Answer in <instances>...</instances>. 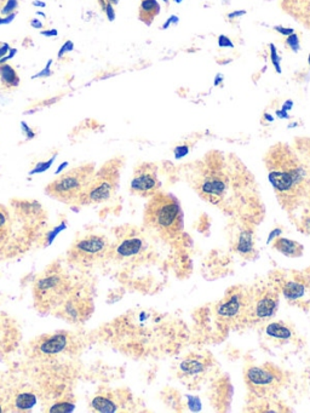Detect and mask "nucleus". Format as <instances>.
<instances>
[{
	"label": "nucleus",
	"instance_id": "14",
	"mask_svg": "<svg viewBox=\"0 0 310 413\" xmlns=\"http://www.w3.org/2000/svg\"><path fill=\"white\" fill-rule=\"evenodd\" d=\"M274 249L278 250L279 252H282L287 257L294 258L302 256L304 247L299 242L286 239V237H279L274 242Z\"/></svg>",
	"mask_w": 310,
	"mask_h": 413
},
{
	"label": "nucleus",
	"instance_id": "2",
	"mask_svg": "<svg viewBox=\"0 0 310 413\" xmlns=\"http://www.w3.org/2000/svg\"><path fill=\"white\" fill-rule=\"evenodd\" d=\"M265 170L279 204L294 213L310 205V168L294 148L277 144L265 153Z\"/></svg>",
	"mask_w": 310,
	"mask_h": 413
},
{
	"label": "nucleus",
	"instance_id": "38",
	"mask_svg": "<svg viewBox=\"0 0 310 413\" xmlns=\"http://www.w3.org/2000/svg\"><path fill=\"white\" fill-rule=\"evenodd\" d=\"M176 3H181V1H182V0H175Z\"/></svg>",
	"mask_w": 310,
	"mask_h": 413
},
{
	"label": "nucleus",
	"instance_id": "20",
	"mask_svg": "<svg viewBox=\"0 0 310 413\" xmlns=\"http://www.w3.org/2000/svg\"><path fill=\"white\" fill-rule=\"evenodd\" d=\"M267 335L273 338H280V340H289L291 337L290 328H286L282 323H270L267 328Z\"/></svg>",
	"mask_w": 310,
	"mask_h": 413
},
{
	"label": "nucleus",
	"instance_id": "8",
	"mask_svg": "<svg viewBox=\"0 0 310 413\" xmlns=\"http://www.w3.org/2000/svg\"><path fill=\"white\" fill-rule=\"evenodd\" d=\"M282 378L284 377L278 368H269L268 366L250 368L245 375L246 383L249 388L261 397L269 395L280 388Z\"/></svg>",
	"mask_w": 310,
	"mask_h": 413
},
{
	"label": "nucleus",
	"instance_id": "23",
	"mask_svg": "<svg viewBox=\"0 0 310 413\" xmlns=\"http://www.w3.org/2000/svg\"><path fill=\"white\" fill-rule=\"evenodd\" d=\"M252 245V234H251V232H249V230L241 232L239 242H237V250L240 251V254H249V252H251Z\"/></svg>",
	"mask_w": 310,
	"mask_h": 413
},
{
	"label": "nucleus",
	"instance_id": "6",
	"mask_svg": "<svg viewBox=\"0 0 310 413\" xmlns=\"http://www.w3.org/2000/svg\"><path fill=\"white\" fill-rule=\"evenodd\" d=\"M70 290V279L65 273L60 270L46 272L34 287L38 308L43 311H53L55 308L61 307Z\"/></svg>",
	"mask_w": 310,
	"mask_h": 413
},
{
	"label": "nucleus",
	"instance_id": "33",
	"mask_svg": "<svg viewBox=\"0 0 310 413\" xmlns=\"http://www.w3.org/2000/svg\"><path fill=\"white\" fill-rule=\"evenodd\" d=\"M176 22H178V18H177L176 16H172L171 18H170V20H169L168 22L165 23L164 28H168L169 25H171V23H176Z\"/></svg>",
	"mask_w": 310,
	"mask_h": 413
},
{
	"label": "nucleus",
	"instance_id": "32",
	"mask_svg": "<svg viewBox=\"0 0 310 413\" xmlns=\"http://www.w3.org/2000/svg\"><path fill=\"white\" fill-rule=\"evenodd\" d=\"M9 50H10V46L8 44H4V45L0 48V58L4 56L5 53H8Z\"/></svg>",
	"mask_w": 310,
	"mask_h": 413
},
{
	"label": "nucleus",
	"instance_id": "10",
	"mask_svg": "<svg viewBox=\"0 0 310 413\" xmlns=\"http://www.w3.org/2000/svg\"><path fill=\"white\" fill-rule=\"evenodd\" d=\"M160 186L158 168L151 163H143L135 168L131 180L130 192L139 197L151 198L155 193L159 192Z\"/></svg>",
	"mask_w": 310,
	"mask_h": 413
},
{
	"label": "nucleus",
	"instance_id": "31",
	"mask_svg": "<svg viewBox=\"0 0 310 413\" xmlns=\"http://www.w3.org/2000/svg\"><path fill=\"white\" fill-rule=\"evenodd\" d=\"M303 225H304V228H306V232L310 234V216L304 217Z\"/></svg>",
	"mask_w": 310,
	"mask_h": 413
},
{
	"label": "nucleus",
	"instance_id": "5",
	"mask_svg": "<svg viewBox=\"0 0 310 413\" xmlns=\"http://www.w3.org/2000/svg\"><path fill=\"white\" fill-rule=\"evenodd\" d=\"M120 170L122 160L114 158L103 164L100 170L95 171L80 205L101 204L109 200L118 189Z\"/></svg>",
	"mask_w": 310,
	"mask_h": 413
},
{
	"label": "nucleus",
	"instance_id": "7",
	"mask_svg": "<svg viewBox=\"0 0 310 413\" xmlns=\"http://www.w3.org/2000/svg\"><path fill=\"white\" fill-rule=\"evenodd\" d=\"M109 252V242L106 237L97 234H87L78 239L68 250L70 262L87 266L100 261Z\"/></svg>",
	"mask_w": 310,
	"mask_h": 413
},
{
	"label": "nucleus",
	"instance_id": "11",
	"mask_svg": "<svg viewBox=\"0 0 310 413\" xmlns=\"http://www.w3.org/2000/svg\"><path fill=\"white\" fill-rule=\"evenodd\" d=\"M279 296L269 289L251 291L249 308V323H257L268 319L278 308Z\"/></svg>",
	"mask_w": 310,
	"mask_h": 413
},
{
	"label": "nucleus",
	"instance_id": "16",
	"mask_svg": "<svg viewBox=\"0 0 310 413\" xmlns=\"http://www.w3.org/2000/svg\"><path fill=\"white\" fill-rule=\"evenodd\" d=\"M91 406L98 412H117L120 404L118 397L113 395H103V397H95Z\"/></svg>",
	"mask_w": 310,
	"mask_h": 413
},
{
	"label": "nucleus",
	"instance_id": "40",
	"mask_svg": "<svg viewBox=\"0 0 310 413\" xmlns=\"http://www.w3.org/2000/svg\"><path fill=\"white\" fill-rule=\"evenodd\" d=\"M309 65H310V56H309Z\"/></svg>",
	"mask_w": 310,
	"mask_h": 413
},
{
	"label": "nucleus",
	"instance_id": "35",
	"mask_svg": "<svg viewBox=\"0 0 310 413\" xmlns=\"http://www.w3.org/2000/svg\"><path fill=\"white\" fill-rule=\"evenodd\" d=\"M31 25H32L34 28H41V27H43V25H41V22L39 20H32Z\"/></svg>",
	"mask_w": 310,
	"mask_h": 413
},
{
	"label": "nucleus",
	"instance_id": "3",
	"mask_svg": "<svg viewBox=\"0 0 310 413\" xmlns=\"http://www.w3.org/2000/svg\"><path fill=\"white\" fill-rule=\"evenodd\" d=\"M144 223L166 240L178 237L184 225L180 201L169 193H155L144 210Z\"/></svg>",
	"mask_w": 310,
	"mask_h": 413
},
{
	"label": "nucleus",
	"instance_id": "17",
	"mask_svg": "<svg viewBox=\"0 0 310 413\" xmlns=\"http://www.w3.org/2000/svg\"><path fill=\"white\" fill-rule=\"evenodd\" d=\"M18 394L13 392L11 389L6 388L0 382V412H8L16 409V400Z\"/></svg>",
	"mask_w": 310,
	"mask_h": 413
},
{
	"label": "nucleus",
	"instance_id": "9",
	"mask_svg": "<svg viewBox=\"0 0 310 413\" xmlns=\"http://www.w3.org/2000/svg\"><path fill=\"white\" fill-rule=\"evenodd\" d=\"M250 301L251 291H234L220 303L217 313L220 318L232 323H249Z\"/></svg>",
	"mask_w": 310,
	"mask_h": 413
},
{
	"label": "nucleus",
	"instance_id": "27",
	"mask_svg": "<svg viewBox=\"0 0 310 413\" xmlns=\"http://www.w3.org/2000/svg\"><path fill=\"white\" fill-rule=\"evenodd\" d=\"M103 11L106 13L107 17H108V20L109 21L114 20L115 11L114 8H113V5L110 4V3H108V4H107L106 9H105Z\"/></svg>",
	"mask_w": 310,
	"mask_h": 413
},
{
	"label": "nucleus",
	"instance_id": "18",
	"mask_svg": "<svg viewBox=\"0 0 310 413\" xmlns=\"http://www.w3.org/2000/svg\"><path fill=\"white\" fill-rule=\"evenodd\" d=\"M11 232V216L4 205H0V242H4Z\"/></svg>",
	"mask_w": 310,
	"mask_h": 413
},
{
	"label": "nucleus",
	"instance_id": "29",
	"mask_svg": "<svg viewBox=\"0 0 310 413\" xmlns=\"http://www.w3.org/2000/svg\"><path fill=\"white\" fill-rule=\"evenodd\" d=\"M275 31H278L279 33H282V36H291V34H294V29L292 28H285V27H275Z\"/></svg>",
	"mask_w": 310,
	"mask_h": 413
},
{
	"label": "nucleus",
	"instance_id": "24",
	"mask_svg": "<svg viewBox=\"0 0 310 413\" xmlns=\"http://www.w3.org/2000/svg\"><path fill=\"white\" fill-rule=\"evenodd\" d=\"M18 6V0H0V15H13Z\"/></svg>",
	"mask_w": 310,
	"mask_h": 413
},
{
	"label": "nucleus",
	"instance_id": "22",
	"mask_svg": "<svg viewBox=\"0 0 310 413\" xmlns=\"http://www.w3.org/2000/svg\"><path fill=\"white\" fill-rule=\"evenodd\" d=\"M304 294V287L298 284V282L289 281L286 282L284 286V295L286 299H297Z\"/></svg>",
	"mask_w": 310,
	"mask_h": 413
},
{
	"label": "nucleus",
	"instance_id": "34",
	"mask_svg": "<svg viewBox=\"0 0 310 413\" xmlns=\"http://www.w3.org/2000/svg\"><path fill=\"white\" fill-rule=\"evenodd\" d=\"M246 11H235V13L230 14L228 15L229 18H234V17L242 16L245 15Z\"/></svg>",
	"mask_w": 310,
	"mask_h": 413
},
{
	"label": "nucleus",
	"instance_id": "28",
	"mask_svg": "<svg viewBox=\"0 0 310 413\" xmlns=\"http://www.w3.org/2000/svg\"><path fill=\"white\" fill-rule=\"evenodd\" d=\"M72 49H73V43H72V41H67L65 45L62 46V49L60 50V53H58V58H61L67 51H70V50Z\"/></svg>",
	"mask_w": 310,
	"mask_h": 413
},
{
	"label": "nucleus",
	"instance_id": "26",
	"mask_svg": "<svg viewBox=\"0 0 310 413\" xmlns=\"http://www.w3.org/2000/svg\"><path fill=\"white\" fill-rule=\"evenodd\" d=\"M53 159L50 160V161H46V163H43V164H38L37 168H34L31 173H38V172H43L48 170L50 168V165L53 164Z\"/></svg>",
	"mask_w": 310,
	"mask_h": 413
},
{
	"label": "nucleus",
	"instance_id": "1",
	"mask_svg": "<svg viewBox=\"0 0 310 413\" xmlns=\"http://www.w3.org/2000/svg\"><path fill=\"white\" fill-rule=\"evenodd\" d=\"M189 182L201 199L228 213H237L245 220L260 215L256 186L237 158L210 151L192 166Z\"/></svg>",
	"mask_w": 310,
	"mask_h": 413
},
{
	"label": "nucleus",
	"instance_id": "25",
	"mask_svg": "<svg viewBox=\"0 0 310 413\" xmlns=\"http://www.w3.org/2000/svg\"><path fill=\"white\" fill-rule=\"evenodd\" d=\"M287 45L290 46L291 49L294 50V51H297L298 48H299V41H298V37L296 34H291L287 38Z\"/></svg>",
	"mask_w": 310,
	"mask_h": 413
},
{
	"label": "nucleus",
	"instance_id": "19",
	"mask_svg": "<svg viewBox=\"0 0 310 413\" xmlns=\"http://www.w3.org/2000/svg\"><path fill=\"white\" fill-rule=\"evenodd\" d=\"M65 345H67V338L65 336H53L49 340L41 344V349L46 353H58L61 352Z\"/></svg>",
	"mask_w": 310,
	"mask_h": 413
},
{
	"label": "nucleus",
	"instance_id": "4",
	"mask_svg": "<svg viewBox=\"0 0 310 413\" xmlns=\"http://www.w3.org/2000/svg\"><path fill=\"white\" fill-rule=\"evenodd\" d=\"M95 171L94 164L70 168L46 186V194L63 204L80 205Z\"/></svg>",
	"mask_w": 310,
	"mask_h": 413
},
{
	"label": "nucleus",
	"instance_id": "36",
	"mask_svg": "<svg viewBox=\"0 0 310 413\" xmlns=\"http://www.w3.org/2000/svg\"><path fill=\"white\" fill-rule=\"evenodd\" d=\"M43 34H46V36H56V34H58V32H56V31H48V32H43Z\"/></svg>",
	"mask_w": 310,
	"mask_h": 413
},
{
	"label": "nucleus",
	"instance_id": "13",
	"mask_svg": "<svg viewBox=\"0 0 310 413\" xmlns=\"http://www.w3.org/2000/svg\"><path fill=\"white\" fill-rule=\"evenodd\" d=\"M20 85V77L11 65L0 63V86L3 90H13Z\"/></svg>",
	"mask_w": 310,
	"mask_h": 413
},
{
	"label": "nucleus",
	"instance_id": "21",
	"mask_svg": "<svg viewBox=\"0 0 310 413\" xmlns=\"http://www.w3.org/2000/svg\"><path fill=\"white\" fill-rule=\"evenodd\" d=\"M206 365L203 361L198 360V359H189L181 364V370L183 372L189 373V375H196L204 371Z\"/></svg>",
	"mask_w": 310,
	"mask_h": 413
},
{
	"label": "nucleus",
	"instance_id": "39",
	"mask_svg": "<svg viewBox=\"0 0 310 413\" xmlns=\"http://www.w3.org/2000/svg\"><path fill=\"white\" fill-rule=\"evenodd\" d=\"M163 1H165V3H169V1H170V0H163Z\"/></svg>",
	"mask_w": 310,
	"mask_h": 413
},
{
	"label": "nucleus",
	"instance_id": "37",
	"mask_svg": "<svg viewBox=\"0 0 310 413\" xmlns=\"http://www.w3.org/2000/svg\"><path fill=\"white\" fill-rule=\"evenodd\" d=\"M108 3H110L112 5H117L119 3V0H107Z\"/></svg>",
	"mask_w": 310,
	"mask_h": 413
},
{
	"label": "nucleus",
	"instance_id": "15",
	"mask_svg": "<svg viewBox=\"0 0 310 413\" xmlns=\"http://www.w3.org/2000/svg\"><path fill=\"white\" fill-rule=\"evenodd\" d=\"M142 245L143 242L141 237L131 235V237L123 239L122 242L119 244L118 247H117V254L120 257H130V256L139 254L141 249H142Z\"/></svg>",
	"mask_w": 310,
	"mask_h": 413
},
{
	"label": "nucleus",
	"instance_id": "30",
	"mask_svg": "<svg viewBox=\"0 0 310 413\" xmlns=\"http://www.w3.org/2000/svg\"><path fill=\"white\" fill-rule=\"evenodd\" d=\"M220 46H225V45L232 46V43H230V41H229L228 38H225V36H220Z\"/></svg>",
	"mask_w": 310,
	"mask_h": 413
},
{
	"label": "nucleus",
	"instance_id": "12",
	"mask_svg": "<svg viewBox=\"0 0 310 413\" xmlns=\"http://www.w3.org/2000/svg\"><path fill=\"white\" fill-rule=\"evenodd\" d=\"M160 4L156 0H141L139 8V18L146 26H151L155 17L160 14Z\"/></svg>",
	"mask_w": 310,
	"mask_h": 413
}]
</instances>
